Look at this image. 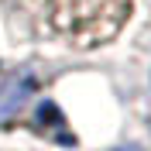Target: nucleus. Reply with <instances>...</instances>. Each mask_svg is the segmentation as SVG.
I'll use <instances>...</instances> for the list:
<instances>
[{"label": "nucleus", "mask_w": 151, "mask_h": 151, "mask_svg": "<svg viewBox=\"0 0 151 151\" xmlns=\"http://www.w3.org/2000/svg\"><path fill=\"white\" fill-rule=\"evenodd\" d=\"M28 28L52 41L93 48L127 24L137 0H4Z\"/></svg>", "instance_id": "1"}, {"label": "nucleus", "mask_w": 151, "mask_h": 151, "mask_svg": "<svg viewBox=\"0 0 151 151\" xmlns=\"http://www.w3.org/2000/svg\"><path fill=\"white\" fill-rule=\"evenodd\" d=\"M31 89H35V83L28 76H10V79L0 83V124H7L21 106L28 103Z\"/></svg>", "instance_id": "2"}, {"label": "nucleus", "mask_w": 151, "mask_h": 151, "mask_svg": "<svg viewBox=\"0 0 151 151\" xmlns=\"http://www.w3.org/2000/svg\"><path fill=\"white\" fill-rule=\"evenodd\" d=\"M117 151H141V148H117Z\"/></svg>", "instance_id": "3"}]
</instances>
